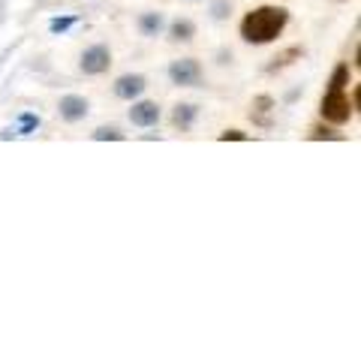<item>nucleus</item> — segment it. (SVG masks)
Masks as SVG:
<instances>
[{"label":"nucleus","instance_id":"obj_1","mask_svg":"<svg viewBox=\"0 0 361 361\" xmlns=\"http://www.w3.org/2000/svg\"><path fill=\"white\" fill-rule=\"evenodd\" d=\"M289 9L277 6V4H262L244 13V18L238 21V37L247 45H271L283 37V30L289 27Z\"/></svg>","mask_w":361,"mask_h":361},{"label":"nucleus","instance_id":"obj_2","mask_svg":"<svg viewBox=\"0 0 361 361\" xmlns=\"http://www.w3.org/2000/svg\"><path fill=\"white\" fill-rule=\"evenodd\" d=\"M319 115L325 123H331V127H343V123L353 121L355 109H353V99H349L346 90L341 87H329L319 99Z\"/></svg>","mask_w":361,"mask_h":361},{"label":"nucleus","instance_id":"obj_3","mask_svg":"<svg viewBox=\"0 0 361 361\" xmlns=\"http://www.w3.org/2000/svg\"><path fill=\"white\" fill-rule=\"evenodd\" d=\"M166 75L175 87H199L205 82V66L199 63V58H175L169 61Z\"/></svg>","mask_w":361,"mask_h":361},{"label":"nucleus","instance_id":"obj_4","mask_svg":"<svg viewBox=\"0 0 361 361\" xmlns=\"http://www.w3.org/2000/svg\"><path fill=\"white\" fill-rule=\"evenodd\" d=\"M111 63H115V58H111V49L106 42H94L78 54V70H82V75H87V78L106 75L111 70Z\"/></svg>","mask_w":361,"mask_h":361},{"label":"nucleus","instance_id":"obj_5","mask_svg":"<svg viewBox=\"0 0 361 361\" xmlns=\"http://www.w3.org/2000/svg\"><path fill=\"white\" fill-rule=\"evenodd\" d=\"M127 118H130L133 127L151 130V127H157V123H160L163 109H160V103H157V99H145V97H139V99H133V103H130Z\"/></svg>","mask_w":361,"mask_h":361},{"label":"nucleus","instance_id":"obj_6","mask_svg":"<svg viewBox=\"0 0 361 361\" xmlns=\"http://www.w3.org/2000/svg\"><path fill=\"white\" fill-rule=\"evenodd\" d=\"M145 90H148V75H142V73H123L111 85L115 99H123V103H133V99L145 97Z\"/></svg>","mask_w":361,"mask_h":361},{"label":"nucleus","instance_id":"obj_7","mask_svg":"<svg viewBox=\"0 0 361 361\" xmlns=\"http://www.w3.org/2000/svg\"><path fill=\"white\" fill-rule=\"evenodd\" d=\"M90 115V99L87 97H82V94H66V97H61L58 99V118L63 121V123H82L85 118Z\"/></svg>","mask_w":361,"mask_h":361},{"label":"nucleus","instance_id":"obj_8","mask_svg":"<svg viewBox=\"0 0 361 361\" xmlns=\"http://www.w3.org/2000/svg\"><path fill=\"white\" fill-rule=\"evenodd\" d=\"M196 21L193 18H187V16H178L172 21H166V30H163V37L172 42V45H187V42H193L196 39Z\"/></svg>","mask_w":361,"mask_h":361},{"label":"nucleus","instance_id":"obj_9","mask_svg":"<svg viewBox=\"0 0 361 361\" xmlns=\"http://www.w3.org/2000/svg\"><path fill=\"white\" fill-rule=\"evenodd\" d=\"M166 21L169 18L160 9H145V13H139V18H135V30H139V37H145V39H157V37H163Z\"/></svg>","mask_w":361,"mask_h":361},{"label":"nucleus","instance_id":"obj_10","mask_svg":"<svg viewBox=\"0 0 361 361\" xmlns=\"http://www.w3.org/2000/svg\"><path fill=\"white\" fill-rule=\"evenodd\" d=\"M199 115H202V106L199 103H175L172 106V127L178 130V133H190L196 127V121H199Z\"/></svg>","mask_w":361,"mask_h":361},{"label":"nucleus","instance_id":"obj_11","mask_svg":"<svg viewBox=\"0 0 361 361\" xmlns=\"http://www.w3.org/2000/svg\"><path fill=\"white\" fill-rule=\"evenodd\" d=\"M274 109H277L274 97H271V94H259V97H253V103H250V121L268 130L271 127V111H274Z\"/></svg>","mask_w":361,"mask_h":361},{"label":"nucleus","instance_id":"obj_12","mask_svg":"<svg viewBox=\"0 0 361 361\" xmlns=\"http://www.w3.org/2000/svg\"><path fill=\"white\" fill-rule=\"evenodd\" d=\"M301 58H304V49H301V45H289V49L277 51L274 58H271V63L265 66V73H280V70H286V66H292V63L301 61Z\"/></svg>","mask_w":361,"mask_h":361},{"label":"nucleus","instance_id":"obj_13","mask_svg":"<svg viewBox=\"0 0 361 361\" xmlns=\"http://www.w3.org/2000/svg\"><path fill=\"white\" fill-rule=\"evenodd\" d=\"M90 139L94 142H123L127 133H123L121 127H115V123H99V127L90 133Z\"/></svg>","mask_w":361,"mask_h":361},{"label":"nucleus","instance_id":"obj_14","mask_svg":"<svg viewBox=\"0 0 361 361\" xmlns=\"http://www.w3.org/2000/svg\"><path fill=\"white\" fill-rule=\"evenodd\" d=\"M208 16H211V21H229L235 16V4L232 0H211Z\"/></svg>","mask_w":361,"mask_h":361},{"label":"nucleus","instance_id":"obj_15","mask_svg":"<svg viewBox=\"0 0 361 361\" xmlns=\"http://www.w3.org/2000/svg\"><path fill=\"white\" fill-rule=\"evenodd\" d=\"M39 130V115H33V111H21L18 115V135H30Z\"/></svg>","mask_w":361,"mask_h":361},{"label":"nucleus","instance_id":"obj_16","mask_svg":"<svg viewBox=\"0 0 361 361\" xmlns=\"http://www.w3.org/2000/svg\"><path fill=\"white\" fill-rule=\"evenodd\" d=\"M346 85H349V63H337L334 73H331V78H329V87L346 90Z\"/></svg>","mask_w":361,"mask_h":361},{"label":"nucleus","instance_id":"obj_17","mask_svg":"<svg viewBox=\"0 0 361 361\" xmlns=\"http://www.w3.org/2000/svg\"><path fill=\"white\" fill-rule=\"evenodd\" d=\"M75 25H78V16H58V18L49 21V30L51 33H66V30L75 27Z\"/></svg>","mask_w":361,"mask_h":361},{"label":"nucleus","instance_id":"obj_18","mask_svg":"<svg viewBox=\"0 0 361 361\" xmlns=\"http://www.w3.org/2000/svg\"><path fill=\"white\" fill-rule=\"evenodd\" d=\"M322 139L341 142L343 135H341V133H334V130H331V123H329V127H313V130H310V142H322Z\"/></svg>","mask_w":361,"mask_h":361},{"label":"nucleus","instance_id":"obj_19","mask_svg":"<svg viewBox=\"0 0 361 361\" xmlns=\"http://www.w3.org/2000/svg\"><path fill=\"white\" fill-rule=\"evenodd\" d=\"M247 139H250V135H247L244 130H235V127L220 133V142H247Z\"/></svg>","mask_w":361,"mask_h":361},{"label":"nucleus","instance_id":"obj_20","mask_svg":"<svg viewBox=\"0 0 361 361\" xmlns=\"http://www.w3.org/2000/svg\"><path fill=\"white\" fill-rule=\"evenodd\" d=\"M235 61V54H232V49H223V51H217V63L220 66H226V63H232Z\"/></svg>","mask_w":361,"mask_h":361},{"label":"nucleus","instance_id":"obj_21","mask_svg":"<svg viewBox=\"0 0 361 361\" xmlns=\"http://www.w3.org/2000/svg\"><path fill=\"white\" fill-rule=\"evenodd\" d=\"M184 4H202V0H184Z\"/></svg>","mask_w":361,"mask_h":361}]
</instances>
